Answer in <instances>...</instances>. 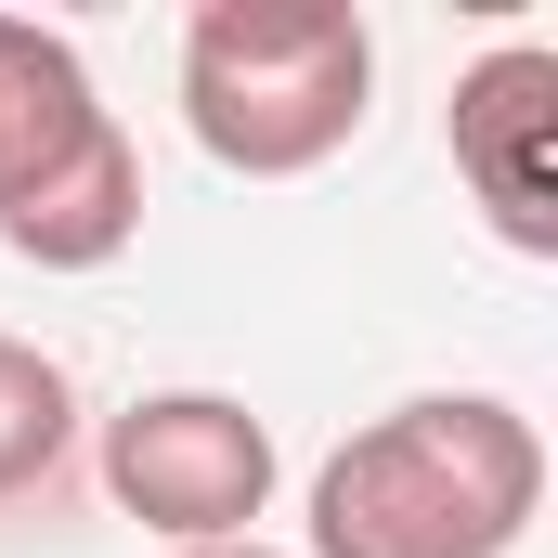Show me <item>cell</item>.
<instances>
[{
    "label": "cell",
    "instance_id": "cell-4",
    "mask_svg": "<svg viewBox=\"0 0 558 558\" xmlns=\"http://www.w3.org/2000/svg\"><path fill=\"white\" fill-rule=\"evenodd\" d=\"M441 131H454V182L481 195V221L520 260H558V52L546 39H494L454 78Z\"/></svg>",
    "mask_w": 558,
    "mask_h": 558
},
{
    "label": "cell",
    "instance_id": "cell-7",
    "mask_svg": "<svg viewBox=\"0 0 558 558\" xmlns=\"http://www.w3.org/2000/svg\"><path fill=\"white\" fill-rule=\"evenodd\" d=\"M65 441H78V390H65V364H52L39 338L0 325V507H26V494L65 468Z\"/></svg>",
    "mask_w": 558,
    "mask_h": 558
},
{
    "label": "cell",
    "instance_id": "cell-3",
    "mask_svg": "<svg viewBox=\"0 0 558 558\" xmlns=\"http://www.w3.org/2000/svg\"><path fill=\"white\" fill-rule=\"evenodd\" d=\"M274 416H247L234 390H143L105 416V494L118 520H143L156 546H247L274 520Z\"/></svg>",
    "mask_w": 558,
    "mask_h": 558
},
{
    "label": "cell",
    "instance_id": "cell-8",
    "mask_svg": "<svg viewBox=\"0 0 558 558\" xmlns=\"http://www.w3.org/2000/svg\"><path fill=\"white\" fill-rule=\"evenodd\" d=\"M182 558H286V546H260V533H247V546H182Z\"/></svg>",
    "mask_w": 558,
    "mask_h": 558
},
{
    "label": "cell",
    "instance_id": "cell-2",
    "mask_svg": "<svg viewBox=\"0 0 558 558\" xmlns=\"http://www.w3.org/2000/svg\"><path fill=\"white\" fill-rule=\"evenodd\" d=\"M377 105V26L351 0H195L182 26V131L234 182H299L351 156Z\"/></svg>",
    "mask_w": 558,
    "mask_h": 558
},
{
    "label": "cell",
    "instance_id": "cell-1",
    "mask_svg": "<svg viewBox=\"0 0 558 558\" xmlns=\"http://www.w3.org/2000/svg\"><path fill=\"white\" fill-rule=\"evenodd\" d=\"M546 520V428L507 390H416L312 468L299 558H520Z\"/></svg>",
    "mask_w": 558,
    "mask_h": 558
},
{
    "label": "cell",
    "instance_id": "cell-5",
    "mask_svg": "<svg viewBox=\"0 0 558 558\" xmlns=\"http://www.w3.org/2000/svg\"><path fill=\"white\" fill-rule=\"evenodd\" d=\"M131 234H143V156L118 131V105L65 118L0 182V260H26V274H105Z\"/></svg>",
    "mask_w": 558,
    "mask_h": 558
},
{
    "label": "cell",
    "instance_id": "cell-6",
    "mask_svg": "<svg viewBox=\"0 0 558 558\" xmlns=\"http://www.w3.org/2000/svg\"><path fill=\"white\" fill-rule=\"evenodd\" d=\"M92 105H105V92H92L78 39H52V26H26V13H0V182L65 131V118H92Z\"/></svg>",
    "mask_w": 558,
    "mask_h": 558
}]
</instances>
